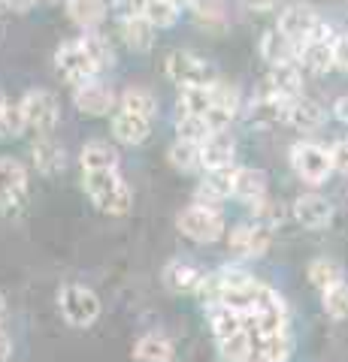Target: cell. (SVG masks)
Instances as JSON below:
<instances>
[{"mask_svg":"<svg viewBox=\"0 0 348 362\" xmlns=\"http://www.w3.org/2000/svg\"><path fill=\"white\" fill-rule=\"evenodd\" d=\"M85 194L106 214H128L133 206V194L118 169H100V173H85Z\"/></svg>","mask_w":348,"mask_h":362,"instance_id":"6da1fadb","label":"cell"},{"mask_svg":"<svg viewBox=\"0 0 348 362\" xmlns=\"http://www.w3.org/2000/svg\"><path fill=\"white\" fill-rule=\"evenodd\" d=\"M164 76L170 78L173 85L185 88V85H209L215 82L218 73L206 58L188 52V49H173L164 54Z\"/></svg>","mask_w":348,"mask_h":362,"instance_id":"7a4b0ae2","label":"cell"},{"mask_svg":"<svg viewBox=\"0 0 348 362\" xmlns=\"http://www.w3.org/2000/svg\"><path fill=\"white\" fill-rule=\"evenodd\" d=\"M176 226L182 230L185 239L197 242V245H209V242H218L224 235V218L218 209H209V206H188L182 214L176 218Z\"/></svg>","mask_w":348,"mask_h":362,"instance_id":"3957f363","label":"cell"},{"mask_svg":"<svg viewBox=\"0 0 348 362\" xmlns=\"http://www.w3.org/2000/svg\"><path fill=\"white\" fill-rule=\"evenodd\" d=\"M288 157H291L294 173L306 181V185H324L333 173L330 148H324L318 142H294Z\"/></svg>","mask_w":348,"mask_h":362,"instance_id":"277c9868","label":"cell"},{"mask_svg":"<svg viewBox=\"0 0 348 362\" xmlns=\"http://www.w3.org/2000/svg\"><path fill=\"white\" fill-rule=\"evenodd\" d=\"M58 308L64 314V320L70 326H91L97 317H100V296L91 287H82V284H67L58 293Z\"/></svg>","mask_w":348,"mask_h":362,"instance_id":"5b68a950","label":"cell"},{"mask_svg":"<svg viewBox=\"0 0 348 362\" xmlns=\"http://www.w3.org/2000/svg\"><path fill=\"white\" fill-rule=\"evenodd\" d=\"M55 70H58V76L73 88L91 82V78H97V73H100L94 66V61L88 58L85 45L79 40H67L58 45V52H55Z\"/></svg>","mask_w":348,"mask_h":362,"instance_id":"8992f818","label":"cell"},{"mask_svg":"<svg viewBox=\"0 0 348 362\" xmlns=\"http://www.w3.org/2000/svg\"><path fill=\"white\" fill-rule=\"evenodd\" d=\"M18 106H21V115H25L28 127L37 130L40 136H49L55 127H58L61 103L55 94H49V90H28Z\"/></svg>","mask_w":348,"mask_h":362,"instance_id":"52a82bcc","label":"cell"},{"mask_svg":"<svg viewBox=\"0 0 348 362\" xmlns=\"http://www.w3.org/2000/svg\"><path fill=\"white\" fill-rule=\"evenodd\" d=\"M28 202V169L16 157H0V211H18Z\"/></svg>","mask_w":348,"mask_h":362,"instance_id":"ba28073f","label":"cell"},{"mask_svg":"<svg viewBox=\"0 0 348 362\" xmlns=\"http://www.w3.org/2000/svg\"><path fill=\"white\" fill-rule=\"evenodd\" d=\"M73 106L88 118H103L112 112V106H116V90L103 82H97V78H91V82L73 88Z\"/></svg>","mask_w":348,"mask_h":362,"instance_id":"9c48e42d","label":"cell"},{"mask_svg":"<svg viewBox=\"0 0 348 362\" xmlns=\"http://www.w3.org/2000/svg\"><path fill=\"white\" fill-rule=\"evenodd\" d=\"M273 245V233L264 223H240L228 235V247L240 257H264Z\"/></svg>","mask_w":348,"mask_h":362,"instance_id":"30bf717a","label":"cell"},{"mask_svg":"<svg viewBox=\"0 0 348 362\" xmlns=\"http://www.w3.org/2000/svg\"><path fill=\"white\" fill-rule=\"evenodd\" d=\"M318 13H315V6H309V4H291V6H285L282 13H279V30L285 33V37L291 40V42H306L309 37H312V30H315V25H318Z\"/></svg>","mask_w":348,"mask_h":362,"instance_id":"8fae6325","label":"cell"},{"mask_svg":"<svg viewBox=\"0 0 348 362\" xmlns=\"http://www.w3.org/2000/svg\"><path fill=\"white\" fill-rule=\"evenodd\" d=\"M288 103L291 100H282L273 90H264V94H257L249 109H245V121L252 124V127H261V130H269L276 127V124H285L288 118Z\"/></svg>","mask_w":348,"mask_h":362,"instance_id":"7c38bea8","label":"cell"},{"mask_svg":"<svg viewBox=\"0 0 348 362\" xmlns=\"http://www.w3.org/2000/svg\"><path fill=\"white\" fill-rule=\"evenodd\" d=\"M233 173H237V166L206 169V178L197 185L194 199L200 202V206L218 209V202H224L228 197H233Z\"/></svg>","mask_w":348,"mask_h":362,"instance_id":"4fadbf2b","label":"cell"},{"mask_svg":"<svg viewBox=\"0 0 348 362\" xmlns=\"http://www.w3.org/2000/svg\"><path fill=\"white\" fill-rule=\"evenodd\" d=\"M233 160H237V142H233L228 130H215L200 142V163H203V169H224L233 166Z\"/></svg>","mask_w":348,"mask_h":362,"instance_id":"5bb4252c","label":"cell"},{"mask_svg":"<svg viewBox=\"0 0 348 362\" xmlns=\"http://www.w3.org/2000/svg\"><path fill=\"white\" fill-rule=\"evenodd\" d=\"M324 121H327V109L321 103H315V100H309L306 94H300L288 103L285 124H291V127L300 130V133H315L324 127Z\"/></svg>","mask_w":348,"mask_h":362,"instance_id":"9a60e30c","label":"cell"},{"mask_svg":"<svg viewBox=\"0 0 348 362\" xmlns=\"http://www.w3.org/2000/svg\"><path fill=\"white\" fill-rule=\"evenodd\" d=\"M294 218L306 230H324L333 221V206L321 194H303L294 199Z\"/></svg>","mask_w":348,"mask_h":362,"instance_id":"2e32d148","label":"cell"},{"mask_svg":"<svg viewBox=\"0 0 348 362\" xmlns=\"http://www.w3.org/2000/svg\"><path fill=\"white\" fill-rule=\"evenodd\" d=\"M266 90H273L282 100H294L303 94V66L297 61L273 64L266 73Z\"/></svg>","mask_w":348,"mask_h":362,"instance_id":"e0dca14e","label":"cell"},{"mask_svg":"<svg viewBox=\"0 0 348 362\" xmlns=\"http://www.w3.org/2000/svg\"><path fill=\"white\" fill-rule=\"evenodd\" d=\"M297 64L312 76H327L336 70L333 64V42L327 40H306L297 45Z\"/></svg>","mask_w":348,"mask_h":362,"instance_id":"ac0fdd59","label":"cell"},{"mask_svg":"<svg viewBox=\"0 0 348 362\" xmlns=\"http://www.w3.org/2000/svg\"><path fill=\"white\" fill-rule=\"evenodd\" d=\"M112 136L121 145H142L152 136V121L142 115H133L128 109H118L112 115Z\"/></svg>","mask_w":348,"mask_h":362,"instance_id":"d6986e66","label":"cell"},{"mask_svg":"<svg viewBox=\"0 0 348 362\" xmlns=\"http://www.w3.org/2000/svg\"><path fill=\"white\" fill-rule=\"evenodd\" d=\"M291 356V338L288 332L276 335H252V350L242 362H288Z\"/></svg>","mask_w":348,"mask_h":362,"instance_id":"ffe728a7","label":"cell"},{"mask_svg":"<svg viewBox=\"0 0 348 362\" xmlns=\"http://www.w3.org/2000/svg\"><path fill=\"white\" fill-rule=\"evenodd\" d=\"M30 157H33V166H37L40 175H61L67 166L64 145H58L52 136H40V139L30 145Z\"/></svg>","mask_w":348,"mask_h":362,"instance_id":"44dd1931","label":"cell"},{"mask_svg":"<svg viewBox=\"0 0 348 362\" xmlns=\"http://www.w3.org/2000/svg\"><path fill=\"white\" fill-rule=\"evenodd\" d=\"M118 33L130 52H149L155 45L158 28H155L145 16H128V18H118Z\"/></svg>","mask_w":348,"mask_h":362,"instance_id":"7402d4cb","label":"cell"},{"mask_svg":"<svg viewBox=\"0 0 348 362\" xmlns=\"http://www.w3.org/2000/svg\"><path fill=\"white\" fill-rule=\"evenodd\" d=\"M266 173L264 169H254V166H237L233 173V197L254 206L257 199L266 197Z\"/></svg>","mask_w":348,"mask_h":362,"instance_id":"603a6c76","label":"cell"},{"mask_svg":"<svg viewBox=\"0 0 348 362\" xmlns=\"http://www.w3.org/2000/svg\"><path fill=\"white\" fill-rule=\"evenodd\" d=\"M64 9H67V18H70L76 28L94 30L103 25L109 4L106 0H64Z\"/></svg>","mask_w":348,"mask_h":362,"instance_id":"cb8c5ba5","label":"cell"},{"mask_svg":"<svg viewBox=\"0 0 348 362\" xmlns=\"http://www.w3.org/2000/svg\"><path fill=\"white\" fill-rule=\"evenodd\" d=\"M257 52H261V58L269 66H273V64H285V61H297V42H291L279 28H269V30L261 33Z\"/></svg>","mask_w":348,"mask_h":362,"instance_id":"d4e9b609","label":"cell"},{"mask_svg":"<svg viewBox=\"0 0 348 362\" xmlns=\"http://www.w3.org/2000/svg\"><path fill=\"white\" fill-rule=\"evenodd\" d=\"M79 163H82V173H100V169H118L121 163V154L116 145H109L103 139H91L85 142V148L79 154Z\"/></svg>","mask_w":348,"mask_h":362,"instance_id":"484cf974","label":"cell"},{"mask_svg":"<svg viewBox=\"0 0 348 362\" xmlns=\"http://www.w3.org/2000/svg\"><path fill=\"white\" fill-rule=\"evenodd\" d=\"M200 278H203V272L194 263H188V259H170L164 266V284L173 293H194Z\"/></svg>","mask_w":348,"mask_h":362,"instance_id":"4316f807","label":"cell"},{"mask_svg":"<svg viewBox=\"0 0 348 362\" xmlns=\"http://www.w3.org/2000/svg\"><path fill=\"white\" fill-rule=\"evenodd\" d=\"M176 347L161 332H145L137 344H133V359L137 362H173Z\"/></svg>","mask_w":348,"mask_h":362,"instance_id":"83f0119b","label":"cell"},{"mask_svg":"<svg viewBox=\"0 0 348 362\" xmlns=\"http://www.w3.org/2000/svg\"><path fill=\"white\" fill-rule=\"evenodd\" d=\"M206 320H209V329L212 335H215V341H221V338H228V335H237L242 332L245 326H242V314L237 308H230V305H209L206 308Z\"/></svg>","mask_w":348,"mask_h":362,"instance_id":"f1b7e54d","label":"cell"},{"mask_svg":"<svg viewBox=\"0 0 348 362\" xmlns=\"http://www.w3.org/2000/svg\"><path fill=\"white\" fill-rule=\"evenodd\" d=\"M79 42L85 45L88 58L94 61V66H97L100 73H103V70H112V66H116V49H112V42H109L106 33H100L97 28H94V30H82Z\"/></svg>","mask_w":348,"mask_h":362,"instance_id":"f546056e","label":"cell"},{"mask_svg":"<svg viewBox=\"0 0 348 362\" xmlns=\"http://www.w3.org/2000/svg\"><path fill=\"white\" fill-rule=\"evenodd\" d=\"M306 278H309L312 287H318L324 293V290H330L333 284H339L342 281V266L336 263V259H330V257H318V259H312L309 263Z\"/></svg>","mask_w":348,"mask_h":362,"instance_id":"4dcf8cb0","label":"cell"},{"mask_svg":"<svg viewBox=\"0 0 348 362\" xmlns=\"http://www.w3.org/2000/svg\"><path fill=\"white\" fill-rule=\"evenodd\" d=\"M118 103H121L118 109H128L133 115H142L149 121H155V115H158V100H155V94L145 88H128Z\"/></svg>","mask_w":348,"mask_h":362,"instance_id":"1f68e13d","label":"cell"},{"mask_svg":"<svg viewBox=\"0 0 348 362\" xmlns=\"http://www.w3.org/2000/svg\"><path fill=\"white\" fill-rule=\"evenodd\" d=\"M167 160H170L173 169L179 173H194L203 163H200V145L197 142H188V139H176L167 151Z\"/></svg>","mask_w":348,"mask_h":362,"instance_id":"d6a6232c","label":"cell"},{"mask_svg":"<svg viewBox=\"0 0 348 362\" xmlns=\"http://www.w3.org/2000/svg\"><path fill=\"white\" fill-rule=\"evenodd\" d=\"M188 9L203 28H224L228 25V4L224 0H191Z\"/></svg>","mask_w":348,"mask_h":362,"instance_id":"836d02e7","label":"cell"},{"mask_svg":"<svg viewBox=\"0 0 348 362\" xmlns=\"http://www.w3.org/2000/svg\"><path fill=\"white\" fill-rule=\"evenodd\" d=\"M179 109L194 112V115H206L212 109V82L209 85H185L179 90Z\"/></svg>","mask_w":348,"mask_h":362,"instance_id":"e575fe53","label":"cell"},{"mask_svg":"<svg viewBox=\"0 0 348 362\" xmlns=\"http://www.w3.org/2000/svg\"><path fill=\"white\" fill-rule=\"evenodd\" d=\"M179 9H182V6H176L173 0H145L142 16L149 18L158 30H167V28H173L179 21Z\"/></svg>","mask_w":348,"mask_h":362,"instance_id":"d590c367","label":"cell"},{"mask_svg":"<svg viewBox=\"0 0 348 362\" xmlns=\"http://www.w3.org/2000/svg\"><path fill=\"white\" fill-rule=\"evenodd\" d=\"M176 133H179V139H188V142H203L206 136L212 133L209 127V121L206 115H194V112H182L176 121Z\"/></svg>","mask_w":348,"mask_h":362,"instance_id":"8d00e7d4","label":"cell"},{"mask_svg":"<svg viewBox=\"0 0 348 362\" xmlns=\"http://www.w3.org/2000/svg\"><path fill=\"white\" fill-rule=\"evenodd\" d=\"M321 305H324V314L333 317V320H348V284L345 281L333 284L330 290H324Z\"/></svg>","mask_w":348,"mask_h":362,"instance_id":"74e56055","label":"cell"},{"mask_svg":"<svg viewBox=\"0 0 348 362\" xmlns=\"http://www.w3.org/2000/svg\"><path fill=\"white\" fill-rule=\"evenodd\" d=\"M249 350H252V335L249 332H237V335H228V338H221L218 341V354L224 362H242L245 356H249Z\"/></svg>","mask_w":348,"mask_h":362,"instance_id":"f35d334b","label":"cell"},{"mask_svg":"<svg viewBox=\"0 0 348 362\" xmlns=\"http://www.w3.org/2000/svg\"><path fill=\"white\" fill-rule=\"evenodd\" d=\"M224 275H221V269L218 272H209V275L200 278V284H197V299L203 302V308H209V305H218L224 299Z\"/></svg>","mask_w":348,"mask_h":362,"instance_id":"ab89813d","label":"cell"},{"mask_svg":"<svg viewBox=\"0 0 348 362\" xmlns=\"http://www.w3.org/2000/svg\"><path fill=\"white\" fill-rule=\"evenodd\" d=\"M240 103H242V97H240L237 85L224 82V78L212 82V106H221V109L233 112V115H240Z\"/></svg>","mask_w":348,"mask_h":362,"instance_id":"60d3db41","label":"cell"},{"mask_svg":"<svg viewBox=\"0 0 348 362\" xmlns=\"http://www.w3.org/2000/svg\"><path fill=\"white\" fill-rule=\"evenodd\" d=\"M25 130H28V121L21 115V106L9 103L4 112H0V139H18Z\"/></svg>","mask_w":348,"mask_h":362,"instance_id":"b9f144b4","label":"cell"},{"mask_svg":"<svg viewBox=\"0 0 348 362\" xmlns=\"http://www.w3.org/2000/svg\"><path fill=\"white\" fill-rule=\"evenodd\" d=\"M252 211H254V218H257V223H264V226H269V230H273V226H279L285 221V211H282V206H279V202H273V199H257L254 206H252Z\"/></svg>","mask_w":348,"mask_h":362,"instance_id":"7bdbcfd3","label":"cell"},{"mask_svg":"<svg viewBox=\"0 0 348 362\" xmlns=\"http://www.w3.org/2000/svg\"><path fill=\"white\" fill-rule=\"evenodd\" d=\"M330 160H333V173L348 175V139H336L330 145Z\"/></svg>","mask_w":348,"mask_h":362,"instance_id":"ee69618b","label":"cell"},{"mask_svg":"<svg viewBox=\"0 0 348 362\" xmlns=\"http://www.w3.org/2000/svg\"><path fill=\"white\" fill-rule=\"evenodd\" d=\"M333 64L339 73H348V33L333 37Z\"/></svg>","mask_w":348,"mask_h":362,"instance_id":"f6af8a7d","label":"cell"},{"mask_svg":"<svg viewBox=\"0 0 348 362\" xmlns=\"http://www.w3.org/2000/svg\"><path fill=\"white\" fill-rule=\"evenodd\" d=\"M330 115L339 121V124H348V94H342V97H336V100H333Z\"/></svg>","mask_w":348,"mask_h":362,"instance_id":"bcb514c9","label":"cell"},{"mask_svg":"<svg viewBox=\"0 0 348 362\" xmlns=\"http://www.w3.org/2000/svg\"><path fill=\"white\" fill-rule=\"evenodd\" d=\"M0 6L9 9V13H18V16H25L28 9L37 6V0H0Z\"/></svg>","mask_w":348,"mask_h":362,"instance_id":"7dc6e473","label":"cell"},{"mask_svg":"<svg viewBox=\"0 0 348 362\" xmlns=\"http://www.w3.org/2000/svg\"><path fill=\"white\" fill-rule=\"evenodd\" d=\"M245 9H252V13H269V9L276 6V0H240Z\"/></svg>","mask_w":348,"mask_h":362,"instance_id":"c3c4849f","label":"cell"},{"mask_svg":"<svg viewBox=\"0 0 348 362\" xmlns=\"http://www.w3.org/2000/svg\"><path fill=\"white\" fill-rule=\"evenodd\" d=\"M13 356V338L6 335V329H0V362H9Z\"/></svg>","mask_w":348,"mask_h":362,"instance_id":"681fc988","label":"cell"},{"mask_svg":"<svg viewBox=\"0 0 348 362\" xmlns=\"http://www.w3.org/2000/svg\"><path fill=\"white\" fill-rule=\"evenodd\" d=\"M6 314H9V308H6V299H4V293H0V323L6 320Z\"/></svg>","mask_w":348,"mask_h":362,"instance_id":"f907efd6","label":"cell"},{"mask_svg":"<svg viewBox=\"0 0 348 362\" xmlns=\"http://www.w3.org/2000/svg\"><path fill=\"white\" fill-rule=\"evenodd\" d=\"M9 106V100H6V94H4V90H0V112H4Z\"/></svg>","mask_w":348,"mask_h":362,"instance_id":"816d5d0a","label":"cell"},{"mask_svg":"<svg viewBox=\"0 0 348 362\" xmlns=\"http://www.w3.org/2000/svg\"><path fill=\"white\" fill-rule=\"evenodd\" d=\"M173 4H176V6H188V4H191V0H173Z\"/></svg>","mask_w":348,"mask_h":362,"instance_id":"f5cc1de1","label":"cell"}]
</instances>
